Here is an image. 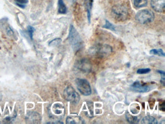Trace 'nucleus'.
Instances as JSON below:
<instances>
[{"label": "nucleus", "instance_id": "nucleus-1", "mask_svg": "<svg viewBox=\"0 0 165 124\" xmlns=\"http://www.w3.org/2000/svg\"><path fill=\"white\" fill-rule=\"evenodd\" d=\"M68 40L73 49L75 51H78L82 47L83 41L80 35L75 28L71 25L69 28Z\"/></svg>", "mask_w": 165, "mask_h": 124}, {"label": "nucleus", "instance_id": "nucleus-2", "mask_svg": "<svg viewBox=\"0 0 165 124\" xmlns=\"http://www.w3.org/2000/svg\"><path fill=\"white\" fill-rule=\"evenodd\" d=\"M111 14L115 20L119 21H124L127 19L129 12L124 6L116 5L111 9Z\"/></svg>", "mask_w": 165, "mask_h": 124}, {"label": "nucleus", "instance_id": "nucleus-3", "mask_svg": "<svg viewBox=\"0 0 165 124\" xmlns=\"http://www.w3.org/2000/svg\"><path fill=\"white\" fill-rule=\"evenodd\" d=\"M155 15L154 13L148 9H144L140 11L136 15V19L141 24L150 23L154 21Z\"/></svg>", "mask_w": 165, "mask_h": 124}, {"label": "nucleus", "instance_id": "nucleus-4", "mask_svg": "<svg viewBox=\"0 0 165 124\" xmlns=\"http://www.w3.org/2000/svg\"><path fill=\"white\" fill-rule=\"evenodd\" d=\"M63 97L67 101L77 104L80 100V96L73 87L68 86L63 92Z\"/></svg>", "mask_w": 165, "mask_h": 124}, {"label": "nucleus", "instance_id": "nucleus-5", "mask_svg": "<svg viewBox=\"0 0 165 124\" xmlns=\"http://www.w3.org/2000/svg\"><path fill=\"white\" fill-rule=\"evenodd\" d=\"M76 84L77 89L83 95L87 96L91 94L92 89L88 80L83 79H77Z\"/></svg>", "mask_w": 165, "mask_h": 124}, {"label": "nucleus", "instance_id": "nucleus-6", "mask_svg": "<svg viewBox=\"0 0 165 124\" xmlns=\"http://www.w3.org/2000/svg\"><path fill=\"white\" fill-rule=\"evenodd\" d=\"M49 114L54 118H62L65 114V108L62 104L59 103L53 104L49 109Z\"/></svg>", "mask_w": 165, "mask_h": 124}, {"label": "nucleus", "instance_id": "nucleus-7", "mask_svg": "<svg viewBox=\"0 0 165 124\" xmlns=\"http://www.w3.org/2000/svg\"><path fill=\"white\" fill-rule=\"evenodd\" d=\"M75 68L79 72L87 73L92 69V65L88 59L84 58L76 63Z\"/></svg>", "mask_w": 165, "mask_h": 124}, {"label": "nucleus", "instance_id": "nucleus-8", "mask_svg": "<svg viewBox=\"0 0 165 124\" xmlns=\"http://www.w3.org/2000/svg\"><path fill=\"white\" fill-rule=\"evenodd\" d=\"M92 51L94 53L100 56H107L111 53L112 48L110 46L105 45L95 47Z\"/></svg>", "mask_w": 165, "mask_h": 124}, {"label": "nucleus", "instance_id": "nucleus-9", "mask_svg": "<svg viewBox=\"0 0 165 124\" xmlns=\"http://www.w3.org/2000/svg\"><path fill=\"white\" fill-rule=\"evenodd\" d=\"M132 91L138 93H146L150 91L152 88L148 85H143L139 81H136L131 86Z\"/></svg>", "mask_w": 165, "mask_h": 124}, {"label": "nucleus", "instance_id": "nucleus-10", "mask_svg": "<svg viewBox=\"0 0 165 124\" xmlns=\"http://www.w3.org/2000/svg\"><path fill=\"white\" fill-rule=\"evenodd\" d=\"M151 5L154 10L163 13L165 10V0H151Z\"/></svg>", "mask_w": 165, "mask_h": 124}, {"label": "nucleus", "instance_id": "nucleus-11", "mask_svg": "<svg viewBox=\"0 0 165 124\" xmlns=\"http://www.w3.org/2000/svg\"><path fill=\"white\" fill-rule=\"evenodd\" d=\"M41 117L39 114L36 112H30L27 116L26 121L28 123L38 124L40 123Z\"/></svg>", "mask_w": 165, "mask_h": 124}, {"label": "nucleus", "instance_id": "nucleus-12", "mask_svg": "<svg viewBox=\"0 0 165 124\" xmlns=\"http://www.w3.org/2000/svg\"><path fill=\"white\" fill-rule=\"evenodd\" d=\"M66 123L68 124H83L84 121L82 117L78 115H71L67 117Z\"/></svg>", "mask_w": 165, "mask_h": 124}, {"label": "nucleus", "instance_id": "nucleus-13", "mask_svg": "<svg viewBox=\"0 0 165 124\" xmlns=\"http://www.w3.org/2000/svg\"><path fill=\"white\" fill-rule=\"evenodd\" d=\"M126 118L127 121L132 124H136L140 121V117L139 116H134L129 113L126 114Z\"/></svg>", "mask_w": 165, "mask_h": 124}, {"label": "nucleus", "instance_id": "nucleus-14", "mask_svg": "<svg viewBox=\"0 0 165 124\" xmlns=\"http://www.w3.org/2000/svg\"><path fill=\"white\" fill-rule=\"evenodd\" d=\"M141 123L144 124H156L158 123L157 120L151 116H146L141 121Z\"/></svg>", "mask_w": 165, "mask_h": 124}, {"label": "nucleus", "instance_id": "nucleus-15", "mask_svg": "<svg viewBox=\"0 0 165 124\" xmlns=\"http://www.w3.org/2000/svg\"><path fill=\"white\" fill-rule=\"evenodd\" d=\"M93 2H94V0H87V2H86L87 18L90 23L91 22V10L93 6Z\"/></svg>", "mask_w": 165, "mask_h": 124}, {"label": "nucleus", "instance_id": "nucleus-16", "mask_svg": "<svg viewBox=\"0 0 165 124\" xmlns=\"http://www.w3.org/2000/svg\"><path fill=\"white\" fill-rule=\"evenodd\" d=\"M67 6L63 0H58V13L59 14H64L67 13Z\"/></svg>", "mask_w": 165, "mask_h": 124}, {"label": "nucleus", "instance_id": "nucleus-17", "mask_svg": "<svg viewBox=\"0 0 165 124\" xmlns=\"http://www.w3.org/2000/svg\"><path fill=\"white\" fill-rule=\"evenodd\" d=\"M148 0H134V5L136 8H141L147 6Z\"/></svg>", "mask_w": 165, "mask_h": 124}, {"label": "nucleus", "instance_id": "nucleus-18", "mask_svg": "<svg viewBox=\"0 0 165 124\" xmlns=\"http://www.w3.org/2000/svg\"><path fill=\"white\" fill-rule=\"evenodd\" d=\"M150 53L153 55H158L160 56L165 57V54L162 49H152L151 50Z\"/></svg>", "mask_w": 165, "mask_h": 124}, {"label": "nucleus", "instance_id": "nucleus-19", "mask_svg": "<svg viewBox=\"0 0 165 124\" xmlns=\"http://www.w3.org/2000/svg\"><path fill=\"white\" fill-rule=\"evenodd\" d=\"M16 4L18 7L21 8H24L25 7L26 5L28 2V0H15Z\"/></svg>", "mask_w": 165, "mask_h": 124}, {"label": "nucleus", "instance_id": "nucleus-20", "mask_svg": "<svg viewBox=\"0 0 165 124\" xmlns=\"http://www.w3.org/2000/svg\"><path fill=\"white\" fill-rule=\"evenodd\" d=\"M103 27L113 31H115L116 30L113 24H111V23L109 22V21H107V20L106 21L105 24L103 26Z\"/></svg>", "mask_w": 165, "mask_h": 124}, {"label": "nucleus", "instance_id": "nucleus-21", "mask_svg": "<svg viewBox=\"0 0 165 124\" xmlns=\"http://www.w3.org/2000/svg\"><path fill=\"white\" fill-rule=\"evenodd\" d=\"M61 42H62V39L61 38H55L49 43V46H58V45H60Z\"/></svg>", "mask_w": 165, "mask_h": 124}, {"label": "nucleus", "instance_id": "nucleus-22", "mask_svg": "<svg viewBox=\"0 0 165 124\" xmlns=\"http://www.w3.org/2000/svg\"><path fill=\"white\" fill-rule=\"evenodd\" d=\"M35 31V29L33 27L31 26H29L28 27V32L29 33V36L30 38L32 40L33 39V34Z\"/></svg>", "mask_w": 165, "mask_h": 124}, {"label": "nucleus", "instance_id": "nucleus-23", "mask_svg": "<svg viewBox=\"0 0 165 124\" xmlns=\"http://www.w3.org/2000/svg\"><path fill=\"white\" fill-rule=\"evenodd\" d=\"M151 71V69L150 68H140L138 69L136 73L139 74H147L150 72Z\"/></svg>", "mask_w": 165, "mask_h": 124}, {"label": "nucleus", "instance_id": "nucleus-24", "mask_svg": "<svg viewBox=\"0 0 165 124\" xmlns=\"http://www.w3.org/2000/svg\"><path fill=\"white\" fill-rule=\"evenodd\" d=\"M160 74L161 77V83L162 84H163V85H165V73L164 71L162 70H158L157 71Z\"/></svg>", "mask_w": 165, "mask_h": 124}]
</instances>
